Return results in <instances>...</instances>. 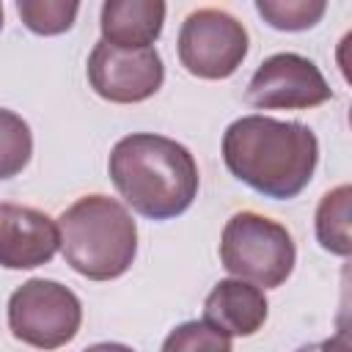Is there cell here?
Masks as SVG:
<instances>
[{
  "instance_id": "cell-1",
  "label": "cell",
  "mask_w": 352,
  "mask_h": 352,
  "mask_svg": "<svg viewBox=\"0 0 352 352\" xmlns=\"http://www.w3.org/2000/svg\"><path fill=\"white\" fill-rule=\"evenodd\" d=\"M223 162L231 176L264 198L289 201L314 179L319 140L314 129L300 121L250 113L226 126Z\"/></svg>"
},
{
  "instance_id": "cell-2",
  "label": "cell",
  "mask_w": 352,
  "mask_h": 352,
  "mask_svg": "<svg viewBox=\"0 0 352 352\" xmlns=\"http://www.w3.org/2000/svg\"><path fill=\"white\" fill-rule=\"evenodd\" d=\"M107 170L126 206L148 220H173L184 214L201 187L190 148L154 132L121 138L110 151Z\"/></svg>"
},
{
  "instance_id": "cell-3",
  "label": "cell",
  "mask_w": 352,
  "mask_h": 352,
  "mask_svg": "<svg viewBox=\"0 0 352 352\" xmlns=\"http://www.w3.org/2000/svg\"><path fill=\"white\" fill-rule=\"evenodd\" d=\"M66 264L88 280L121 278L138 256V226L129 209L102 192L77 198L58 217Z\"/></svg>"
},
{
  "instance_id": "cell-4",
  "label": "cell",
  "mask_w": 352,
  "mask_h": 352,
  "mask_svg": "<svg viewBox=\"0 0 352 352\" xmlns=\"http://www.w3.org/2000/svg\"><path fill=\"white\" fill-rule=\"evenodd\" d=\"M220 261L239 280L278 289L297 264V248L278 220L258 212H236L223 226Z\"/></svg>"
},
{
  "instance_id": "cell-5",
  "label": "cell",
  "mask_w": 352,
  "mask_h": 352,
  "mask_svg": "<svg viewBox=\"0 0 352 352\" xmlns=\"http://www.w3.org/2000/svg\"><path fill=\"white\" fill-rule=\"evenodd\" d=\"M80 324L82 302L58 280L30 278L8 297V330L28 346L60 349L80 333Z\"/></svg>"
},
{
  "instance_id": "cell-6",
  "label": "cell",
  "mask_w": 352,
  "mask_h": 352,
  "mask_svg": "<svg viewBox=\"0 0 352 352\" xmlns=\"http://www.w3.org/2000/svg\"><path fill=\"white\" fill-rule=\"evenodd\" d=\"M248 44V30L236 16L223 8H198L182 22L176 50L192 77L226 80L242 66Z\"/></svg>"
},
{
  "instance_id": "cell-7",
  "label": "cell",
  "mask_w": 352,
  "mask_h": 352,
  "mask_svg": "<svg viewBox=\"0 0 352 352\" xmlns=\"http://www.w3.org/2000/svg\"><path fill=\"white\" fill-rule=\"evenodd\" d=\"M85 74L94 94L113 104L146 102L165 82V66L154 47L124 50L102 38L94 44L88 55Z\"/></svg>"
},
{
  "instance_id": "cell-8",
  "label": "cell",
  "mask_w": 352,
  "mask_h": 352,
  "mask_svg": "<svg viewBox=\"0 0 352 352\" xmlns=\"http://www.w3.org/2000/svg\"><path fill=\"white\" fill-rule=\"evenodd\" d=\"M333 99L319 66L300 52H275L253 72L248 102L258 110H308Z\"/></svg>"
},
{
  "instance_id": "cell-9",
  "label": "cell",
  "mask_w": 352,
  "mask_h": 352,
  "mask_svg": "<svg viewBox=\"0 0 352 352\" xmlns=\"http://www.w3.org/2000/svg\"><path fill=\"white\" fill-rule=\"evenodd\" d=\"M58 248V223L47 212L19 204H0V267L33 270L50 264Z\"/></svg>"
},
{
  "instance_id": "cell-10",
  "label": "cell",
  "mask_w": 352,
  "mask_h": 352,
  "mask_svg": "<svg viewBox=\"0 0 352 352\" xmlns=\"http://www.w3.org/2000/svg\"><path fill=\"white\" fill-rule=\"evenodd\" d=\"M270 302L264 292L248 280L226 278L204 300V322L231 336H253L267 322Z\"/></svg>"
},
{
  "instance_id": "cell-11",
  "label": "cell",
  "mask_w": 352,
  "mask_h": 352,
  "mask_svg": "<svg viewBox=\"0 0 352 352\" xmlns=\"http://www.w3.org/2000/svg\"><path fill=\"white\" fill-rule=\"evenodd\" d=\"M162 0H107L102 6V41L124 50L151 47L165 25Z\"/></svg>"
},
{
  "instance_id": "cell-12",
  "label": "cell",
  "mask_w": 352,
  "mask_h": 352,
  "mask_svg": "<svg viewBox=\"0 0 352 352\" xmlns=\"http://www.w3.org/2000/svg\"><path fill=\"white\" fill-rule=\"evenodd\" d=\"M349 206H352V187L338 184L322 195L314 217L316 242L330 250L333 256L346 258L352 253V231H349Z\"/></svg>"
},
{
  "instance_id": "cell-13",
  "label": "cell",
  "mask_w": 352,
  "mask_h": 352,
  "mask_svg": "<svg viewBox=\"0 0 352 352\" xmlns=\"http://www.w3.org/2000/svg\"><path fill=\"white\" fill-rule=\"evenodd\" d=\"M33 154V135L28 121L8 110L0 107V179H14L16 173L25 170Z\"/></svg>"
},
{
  "instance_id": "cell-14",
  "label": "cell",
  "mask_w": 352,
  "mask_h": 352,
  "mask_svg": "<svg viewBox=\"0 0 352 352\" xmlns=\"http://www.w3.org/2000/svg\"><path fill=\"white\" fill-rule=\"evenodd\" d=\"M16 11L28 30L38 36H60L72 30L80 3L77 0H19Z\"/></svg>"
},
{
  "instance_id": "cell-15",
  "label": "cell",
  "mask_w": 352,
  "mask_h": 352,
  "mask_svg": "<svg viewBox=\"0 0 352 352\" xmlns=\"http://www.w3.org/2000/svg\"><path fill=\"white\" fill-rule=\"evenodd\" d=\"M256 11L270 28L297 33V30L314 28L324 16L327 3L324 0H256Z\"/></svg>"
},
{
  "instance_id": "cell-16",
  "label": "cell",
  "mask_w": 352,
  "mask_h": 352,
  "mask_svg": "<svg viewBox=\"0 0 352 352\" xmlns=\"http://www.w3.org/2000/svg\"><path fill=\"white\" fill-rule=\"evenodd\" d=\"M160 352H231V338L209 322L192 319L176 324L165 336Z\"/></svg>"
},
{
  "instance_id": "cell-17",
  "label": "cell",
  "mask_w": 352,
  "mask_h": 352,
  "mask_svg": "<svg viewBox=\"0 0 352 352\" xmlns=\"http://www.w3.org/2000/svg\"><path fill=\"white\" fill-rule=\"evenodd\" d=\"M294 352H352V346H349L346 330H338L336 336H330V338H324V341L305 344V346H300V349H294Z\"/></svg>"
},
{
  "instance_id": "cell-18",
  "label": "cell",
  "mask_w": 352,
  "mask_h": 352,
  "mask_svg": "<svg viewBox=\"0 0 352 352\" xmlns=\"http://www.w3.org/2000/svg\"><path fill=\"white\" fill-rule=\"evenodd\" d=\"M82 352H135V349L126 346V344H118V341H102V344H91V346H85Z\"/></svg>"
},
{
  "instance_id": "cell-19",
  "label": "cell",
  "mask_w": 352,
  "mask_h": 352,
  "mask_svg": "<svg viewBox=\"0 0 352 352\" xmlns=\"http://www.w3.org/2000/svg\"><path fill=\"white\" fill-rule=\"evenodd\" d=\"M0 30H3V3H0Z\"/></svg>"
}]
</instances>
